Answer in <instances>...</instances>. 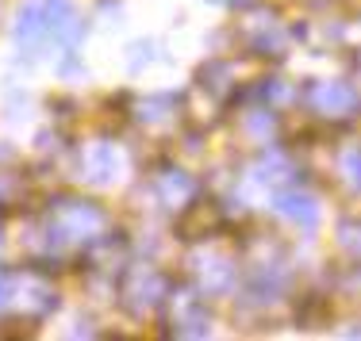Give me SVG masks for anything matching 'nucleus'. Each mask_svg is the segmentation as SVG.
I'll use <instances>...</instances> for the list:
<instances>
[]
</instances>
